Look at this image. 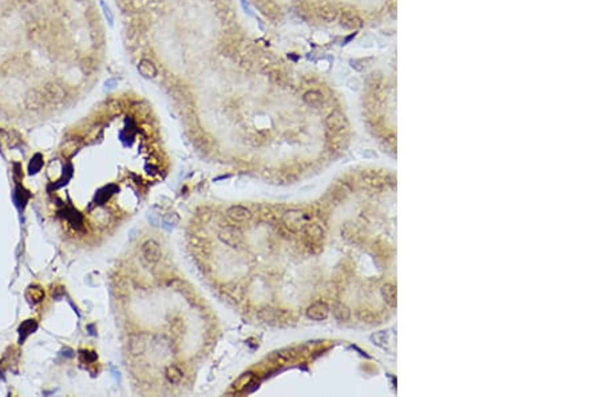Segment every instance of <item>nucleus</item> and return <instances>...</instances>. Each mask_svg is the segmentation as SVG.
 I'll return each mask as SVG.
<instances>
[{
	"label": "nucleus",
	"mask_w": 602,
	"mask_h": 397,
	"mask_svg": "<svg viewBox=\"0 0 602 397\" xmlns=\"http://www.w3.org/2000/svg\"><path fill=\"white\" fill-rule=\"evenodd\" d=\"M284 226L292 233H300L308 225V215L301 210H288L282 214Z\"/></svg>",
	"instance_id": "nucleus-1"
},
{
	"label": "nucleus",
	"mask_w": 602,
	"mask_h": 397,
	"mask_svg": "<svg viewBox=\"0 0 602 397\" xmlns=\"http://www.w3.org/2000/svg\"><path fill=\"white\" fill-rule=\"evenodd\" d=\"M326 127L328 132L337 134V132H341V131L347 129L348 121L341 111L334 110L326 118Z\"/></svg>",
	"instance_id": "nucleus-2"
},
{
	"label": "nucleus",
	"mask_w": 602,
	"mask_h": 397,
	"mask_svg": "<svg viewBox=\"0 0 602 397\" xmlns=\"http://www.w3.org/2000/svg\"><path fill=\"white\" fill-rule=\"evenodd\" d=\"M42 92H43L44 99L47 102H51V103H59L66 96V91L62 88V86H59L58 83H54V82H49V83L44 84L43 88H42Z\"/></svg>",
	"instance_id": "nucleus-3"
},
{
	"label": "nucleus",
	"mask_w": 602,
	"mask_h": 397,
	"mask_svg": "<svg viewBox=\"0 0 602 397\" xmlns=\"http://www.w3.org/2000/svg\"><path fill=\"white\" fill-rule=\"evenodd\" d=\"M218 237L225 245H228L230 248H238L242 242L241 231L236 227H225L224 230L220 231Z\"/></svg>",
	"instance_id": "nucleus-4"
},
{
	"label": "nucleus",
	"mask_w": 602,
	"mask_h": 397,
	"mask_svg": "<svg viewBox=\"0 0 602 397\" xmlns=\"http://www.w3.org/2000/svg\"><path fill=\"white\" fill-rule=\"evenodd\" d=\"M330 316V308L323 304V302H316L307 309V317L315 321H323V320L328 319Z\"/></svg>",
	"instance_id": "nucleus-5"
},
{
	"label": "nucleus",
	"mask_w": 602,
	"mask_h": 397,
	"mask_svg": "<svg viewBox=\"0 0 602 397\" xmlns=\"http://www.w3.org/2000/svg\"><path fill=\"white\" fill-rule=\"evenodd\" d=\"M142 254H143V257H145L147 261L154 264V262L159 261L162 252H161V248H159V245L157 244L155 241L150 240L147 241V242H145L143 246H142Z\"/></svg>",
	"instance_id": "nucleus-6"
},
{
	"label": "nucleus",
	"mask_w": 602,
	"mask_h": 397,
	"mask_svg": "<svg viewBox=\"0 0 602 397\" xmlns=\"http://www.w3.org/2000/svg\"><path fill=\"white\" fill-rule=\"evenodd\" d=\"M226 214H228L229 218L232 219V221H234V222H248V221H251V218H252L251 210L246 209V207H244V206H240V205L229 207L228 211H226Z\"/></svg>",
	"instance_id": "nucleus-7"
},
{
	"label": "nucleus",
	"mask_w": 602,
	"mask_h": 397,
	"mask_svg": "<svg viewBox=\"0 0 602 397\" xmlns=\"http://www.w3.org/2000/svg\"><path fill=\"white\" fill-rule=\"evenodd\" d=\"M303 101L305 102V105H308L309 107L319 109V107L324 105V95H323V92L317 91V90H309V91L304 94Z\"/></svg>",
	"instance_id": "nucleus-8"
},
{
	"label": "nucleus",
	"mask_w": 602,
	"mask_h": 397,
	"mask_svg": "<svg viewBox=\"0 0 602 397\" xmlns=\"http://www.w3.org/2000/svg\"><path fill=\"white\" fill-rule=\"evenodd\" d=\"M138 72H139L142 78L153 79L157 76L158 70H157V67H155L153 62L149 61V59H142V61L138 63Z\"/></svg>",
	"instance_id": "nucleus-9"
},
{
	"label": "nucleus",
	"mask_w": 602,
	"mask_h": 397,
	"mask_svg": "<svg viewBox=\"0 0 602 397\" xmlns=\"http://www.w3.org/2000/svg\"><path fill=\"white\" fill-rule=\"evenodd\" d=\"M44 102L46 99H44L43 92L39 90L34 88L26 94V105L28 106V109H40L44 105Z\"/></svg>",
	"instance_id": "nucleus-10"
},
{
	"label": "nucleus",
	"mask_w": 602,
	"mask_h": 397,
	"mask_svg": "<svg viewBox=\"0 0 602 397\" xmlns=\"http://www.w3.org/2000/svg\"><path fill=\"white\" fill-rule=\"evenodd\" d=\"M281 312L282 310L273 309V308H263V309L259 310L257 317H259L261 321H265V323H272V321L281 320V316H280Z\"/></svg>",
	"instance_id": "nucleus-11"
},
{
	"label": "nucleus",
	"mask_w": 602,
	"mask_h": 397,
	"mask_svg": "<svg viewBox=\"0 0 602 397\" xmlns=\"http://www.w3.org/2000/svg\"><path fill=\"white\" fill-rule=\"evenodd\" d=\"M36 328H38V324H36V321H34V320H27V321H24V323L19 327V334H20V337H19V342L23 344L24 340H26L27 337L30 336L31 333L35 332Z\"/></svg>",
	"instance_id": "nucleus-12"
},
{
	"label": "nucleus",
	"mask_w": 602,
	"mask_h": 397,
	"mask_svg": "<svg viewBox=\"0 0 602 397\" xmlns=\"http://www.w3.org/2000/svg\"><path fill=\"white\" fill-rule=\"evenodd\" d=\"M382 296H383V298H384L386 304H388V305L391 306V308H395L396 304H398V301H396L395 285H392V284L384 285V286L382 288Z\"/></svg>",
	"instance_id": "nucleus-13"
},
{
	"label": "nucleus",
	"mask_w": 602,
	"mask_h": 397,
	"mask_svg": "<svg viewBox=\"0 0 602 397\" xmlns=\"http://www.w3.org/2000/svg\"><path fill=\"white\" fill-rule=\"evenodd\" d=\"M253 379H255V375L252 373V372H245V373H242L240 377H237L236 379V381L233 383V389L234 391H237V392H242V391H245L246 387L248 385H251V383L253 381Z\"/></svg>",
	"instance_id": "nucleus-14"
},
{
	"label": "nucleus",
	"mask_w": 602,
	"mask_h": 397,
	"mask_svg": "<svg viewBox=\"0 0 602 397\" xmlns=\"http://www.w3.org/2000/svg\"><path fill=\"white\" fill-rule=\"evenodd\" d=\"M332 314L334 316V319L338 320V321H348L349 317H351V310L348 309L344 304L337 302V304H334L332 306Z\"/></svg>",
	"instance_id": "nucleus-15"
},
{
	"label": "nucleus",
	"mask_w": 602,
	"mask_h": 397,
	"mask_svg": "<svg viewBox=\"0 0 602 397\" xmlns=\"http://www.w3.org/2000/svg\"><path fill=\"white\" fill-rule=\"evenodd\" d=\"M28 198H30V194H28V192H26L24 189L20 188V186H18L16 190H15V194H13V201H15V203H16V206H18L19 209H24V206H26L27 201H28Z\"/></svg>",
	"instance_id": "nucleus-16"
},
{
	"label": "nucleus",
	"mask_w": 602,
	"mask_h": 397,
	"mask_svg": "<svg viewBox=\"0 0 602 397\" xmlns=\"http://www.w3.org/2000/svg\"><path fill=\"white\" fill-rule=\"evenodd\" d=\"M304 233H305V236L309 237V238H312V240H317V238H320L323 234H324V230L321 229V226H319L317 223H308L307 226L304 227Z\"/></svg>",
	"instance_id": "nucleus-17"
},
{
	"label": "nucleus",
	"mask_w": 602,
	"mask_h": 397,
	"mask_svg": "<svg viewBox=\"0 0 602 397\" xmlns=\"http://www.w3.org/2000/svg\"><path fill=\"white\" fill-rule=\"evenodd\" d=\"M165 375H166V379L169 380L172 384H178V383H181V380H182V372L177 367H174V365L167 367Z\"/></svg>",
	"instance_id": "nucleus-18"
},
{
	"label": "nucleus",
	"mask_w": 602,
	"mask_h": 397,
	"mask_svg": "<svg viewBox=\"0 0 602 397\" xmlns=\"http://www.w3.org/2000/svg\"><path fill=\"white\" fill-rule=\"evenodd\" d=\"M42 167H43V157H42V154H35L31 159L30 165H28V173L31 175L36 174L38 171H40Z\"/></svg>",
	"instance_id": "nucleus-19"
},
{
	"label": "nucleus",
	"mask_w": 602,
	"mask_h": 397,
	"mask_svg": "<svg viewBox=\"0 0 602 397\" xmlns=\"http://www.w3.org/2000/svg\"><path fill=\"white\" fill-rule=\"evenodd\" d=\"M178 221H180V218H178V215H177L176 213L166 214V215L163 217V226L170 230V229L176 226Z\"/></svg>",
	"instance_id": "nucleus-20"
},
{
	"label": "nucleus",
	"mask_w": 602,
	"mask_h": 397,
	"mask_svg": "<svg viewBox=\"0 0 602 397\" xmlns=\"http://www.w3.org/2000/svg\"><path fill=\"white\" fill-rule=\"evenodd\" d=\"M371 338H372V341H374L376 345H379V346H386V344L388 342V333L379 332L376 333V334H374Z\"/></svg>",
	"instance_id": "nucleus-21"
},
{
	"label": "nucleus",
	"mask_w": 602,
	"mask_h": 397,
	"mask_svg": "<svg viewBox=\"0 0 602 397\" xmlns=\"http://www.w3.org/2000/svg\"><path fill=\"white\" fill-rule=\"evenodd\" d=\"M357 317H359V320L363 321V323H372L375 320L374 313L368 309L359 310V312H357Z\"/></svg>",
	"instance_id": "nucleus-22"
},
{
	"label": "nucleus",
	"mask_w": 602,
	"mask_h": 397,
	"mask_svg": "<svg viewBox=\"0 0 602 397\" xmlns=\"http://www.w3.org/2000/svg\"><path fill=\"white\" fill-rule=\"evenodd\" d=\"M101 7H102V11H103V15H105V18L107 19L109 24L113 26V23H114V13H113L111 8L109 7V5L106 4L103 0H101Z\"/></svg>",
	"instance_id": "nucleus-23"
},
{
	"label": "nucleus",
	"mask_w": 602,
	"mask_h": 397,
	"mask_svg": "<svg viewBox=\"0 0 602 397\" xmlns=\"http://www.w3.org/2000/svg\"><path fill=\"white\" fill-rule=\"evenodd\" d=\"M117 83H118V82H117L115 79H109V80H106L105 82V86L107 90H111V88H114L115 86H117Z\"/></svg>",
	"instance_id": "nucleus-24"
},
{
	"label": "nucleus",
	"mask_w": 602,
	"mask_h": 397,
	"mask_svg": "<svg viewBox=\"0 0 602 397\" xmlns=\"http://www.w3.org/2000/svg\"><path fill=\"white\" fill-rule=\"evenodd\" d=\"M0 148H1V147H0Z\"/></svg>",
	"instance_id": "nucleus-25"
}]
</instances>
